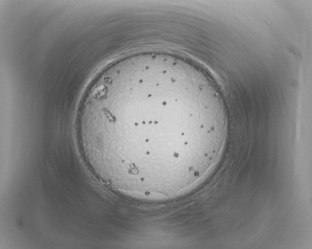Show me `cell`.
Here are the masks:
<instances>
[{
    "mask_svg": "<svg viewBox=\"0 0 312 249\" xmlns=\"http://www.w3.org/2000/svg\"><path fill=\"white\" fill-rule=\"evenodd\" d=\"M83 159L99 179L119 187L172 182L199 130L192 96L176 76L120 71L86 94L76 121Z\"/></svg>",
    "mask_w": 312,
    "mask_h": 249,
    "instance_id": "6da1fadb",
    "label": "cell"
}]
</instances>
